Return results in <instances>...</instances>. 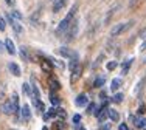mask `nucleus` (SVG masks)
<instances>
[{"label": "nucleus", "instance_id": "23", "mask_svg": "<svg viewBox=\"0 0 146 130\" xmlns=\"http://www.w3.org/2000/svg\"><path fill=\"white\" fill-rule=\"evenodd\" d=\"M50 88H51V91H56V90H59V88H61V84H59L56 79H53V81L50 82Z\"/></svg>", "mask_w": 146, "mask_h": 130}, {"label": "nucleus", "instance_id": "4", "mask_svg": "<svg viewBox=\"0 0 146 130\" xmlns=\"http://www.w3.org/2000/svg\"><path fill=\"white\" fill-rule=\"evenodd\" d=\"M0 110H2V113H5V115H13V113H16L14 102H13V101H5V102L2 104V107H0Z\"/></svg>", "mask_w": 146, "mask_h": 130}, {"label": "nucleus", "instance_id": "8", "mask_svg": "<svg viewBox=\"0 0 146 130\" xmlns=\"http://www.w3.org/2000/svg\"><path fill=\"white\" fill-rule=\"evenodd\" d=\"M8 68H9V71L13 73V76H16V77L20 76V67L16 62H9L8 64Z\"/></svg>", "mask_w": 146, "mask_h": 130}, {"label": "nucleus", "instance_id": "27", "mask_svg": "<svg viewBox=\"0 0 146 130\" xmlns=\"http://www.w3.org/2000/svg\"><path fill=\"white\" fill-rule=\"evenodd\" d=\"M51 62H53L54 65H56L58 68H64V67H65V64L62 62V60H58V59H51Z\"/></svg>", "mask_w": 146, "mask_h": 130}, {"label": "nucleus", "instance_id": "17", "mask_svg": "<svg viewBox=\"0 0 146 130\" xmlns=\"http://www.w3.org/2000/svg\"><path fill=\"white\" fill-rule=\"evenodd\" d=\"M76 31H78V23L75 22V23H73V26H72V31H70V34L67 36V40H72L73 37L76 36Z\"/></svg>", "mask_w": 146, "mask_h": 130}, {"label": "nucleus", "instance_id": "31", "mask_svg": "<svg viewBox=\"0 0 146 130\" xmlns=\"http://www.w3.org/2000/svg\"><path fill=\"white\" fill-rule=\"evenodd\" d=\"M58 116L62 119V121H64V119L67 118V113H65V110H58Z\"/></svg>", "mask_w": 146, "mask_h": 130}, {"label": "nucleus", "instance_id": "12", "mask_svg": "<svg viewBox=\"0 0 146 130\" xmlns=\"http://www.w3.org/2000/svg\"><path fill=\"white\" fill-rule=\"evenodd\" d=\"M40 68L44 71H51V60L50 59H42L40 60Z\"/></svg>", "mask_w": 146, "mask_h": 130}, {"label": "nucleus", "instance_id": "21", "mask_svg": "<svg viewBox=\"0 0 146 130\" xmlns=\"http://www.w3.org/2000/svg\"><path fill=\"white\" fill-rule=\"evenodd\" d=\"M135 125H137L138 129H145L146 127V118H138L137 121H135Z\"/></svg>", "mask_w": 146, "mask_h": 130}, {"label": "nucleus", "instance_id": "39", "mask_svg": "<svg viewBox=\"0 0 146 130\" xmlns=\"http://www.w3.org/2000/svg\"><path fill=\"white\" fill-rule=\"evenodd\" d=\"M3 95H5V91H3V88H0V99L3 98Z\"/></svg>", "mask_w": 146, "mask_h": 130}, {"label": "nucleus", "instance_id": "25", "mask_svg": "<svg viewBox=\"0 0 146 130\" xmlns=\"http://www.w3.org/2000/svg\"><path fill=\"white\" fill-rule=\"evenodd\" d=\"M103 84H104V77H96L95 79V84H93V87H103Z\"/></svg>", "mask_w": 146, "mask_h": 130}, {"label": "nucleus", "instance_id": "10", "mask_svg": "<svg viewBox=\"0 0 146 130\" xmlns=\"http://www.w3.org/2000/svg\"><path fill=\"white\" fill-rule=\"evenodd\" d=\"M5 48H6V51H8L9 54H14V53H16L14 42H13L11 39H6V40H5Z\"/></svg>", "mask_w": 146, "mask_h": 130}, {"label": "nucleus", "instance_id": "30", "mask_svg": "<svg viewBox=\"0 0 146 130\" xmlns=\"http://www.w3.org/2000/svg\"><path fill=\"white\" fill-rule=\"evenodd\" d=\"M79 122H81V115H78V113H76L75 116H73V124L79 125Z\"/></svg>", "mask_w": 146, "mask_h": 130}, {"label": "nucleus", "instance_id": "32", "mask_svg": "<svg viewBox=\"0 0 146 130\" xmlns=\"http://www.w3.org/2000/svg\"><path fill=\"white\" fill-rule=\"evenodd\" d=\"M118 130H127V124L126 122H121V124L118 125Z\"/></svg>", "mask_w": 146, "mask_h": 130}, {"label": "nucleus", "instance_id": "16", "mask_svg": "<svg viewBox=\"0 0 146 130\" xmlns=\"http://www.w3.org/2000/svg\"><path fill=\"white\" fill-rule=\"evenodd\" d=\"M79 74H81V67H79V65H76V67L73 68V73H72V82H75L76 79H78Z\"/></svg>", "mask_w": 146, "mask_h": 130}, {"label": "nucleus", "instance_id": "13", "mask_svg": "<svg viewBox=\"0 0 146 130\" xmlns=\"http://www.w3.org/2000/svg\"><path fill=\"white\" fill-rule=\"evenodd\" d=\"M56 115H58L56 108H50L48 112H45V115H44V121H50V119H51V118H54Z\"/></svg>", "mask_w": 146, "mask_h": 130}, {"label": "nucleus", "instance_id": "6", "mask_svg": "<svg viewBox=\"0 0 146 130\" xmlns=\"http://www.w3.org/2000/svg\"><path fill=\"white\" fill-rule=\"evenodd\" d=\"M20 113H22V119L23 121H30L31 119V108L28 104H25L22 107V110H20Z\"/></svg>", "mask_w": 146, "mask_h": 130}, {"label": "nucleus", "instance_id": "36", "mask_svg": "<svg viewBox=\"0 0 146 130\" xmlns=\"http://www.w3.org/2000/svg\"><path fill=\"white\" fill-rule=\"evenodd\" d=\"M145 50H146V40L141 43V47H140V51H145Z\"/></svg>", "mask_w": 146, "mask_h": 130}, {"label": "nucleus", "instance_id": "19", "mask_svg": "<svg viewBox=\"0 0 146 130\" xmlns=\"http://www.w3.org/2000/svg\"><path fill=\"white\" fill-rule=\"evenodd\" d=\"M109 118L112 119V121H118V119H120V115H118V112L117 110H113V108H110L109 110Z\"/></svg>", "mask_w": 146, "mask_h": 130}, {"label": "nucleus", "instance_id": "35", "mask_svg": "<svg viewBox=\"0 0 146 130\" xmlns=\"http://www.w3.org/2000/svg\"><path fill=\"white\" fill-rule=\"evenodd\" d=\"M6 3H8L9 6H14V3H16V0H5Z\"/></svg>", "mask_w": 146, "mask_h": 130}, {"label": "nucleus", "instance_id": "20", "mask_svg": "<svg viewBox=\"0 0 146 130\" xmlns=\"http://www.w3.org/2000/svg\"><path fill=\"white\" fill-rule=\"evenodd\" d=\"M145 84H146V77H143V79L140 81V84H138V87H135V95H140V93H141V90H143Z\"/></svg>", "mask_w": 146, "mask_h": 130}, {"label": "nucleus", "instance_id": "22", "mask_svg": "<svg viewBox=\"0 0 146 130\" xmlns=\"http://www.w3.org/2000/svg\"><path fill=\"white\" fill-rule=\"evenodd\" d=\"M22 91H23V93H25V95H27V96H33V91H31V88H30V85H28V84H27V82H25V84H23V85H22Z\"/></svg>", "mask_w": 146, "mask_h": 130}, {"label": "nucleus", "instance_id": "28", "mask_svg": "<svg viewBox=\"0 0 146 130\" xmlns=\"http://www.w3.org/2000/svg\"><path fill=\"white\" fill-rule=\"evenodd\" d=\"M5 30H6V22L3 17H0V31H5Z\"/></svg>", "mask_w": 146, "mask_h": 130}, {"label": "nucleus", "instance_id": "33", "mask_svg": "<svg viewBox=\"0 0 146 130\" xmlns=\"http://www.w3.org/2000/svg\"><path fill=\"white\" fill-rule=\"evenodd\" d=\"M93 110H95V104H89V107H87V113H92Z\"/></svg>", "mask_w": 146, "mask_h": 130}, {"label": "nucleus", "instance_id": "1", "mask_svg": "<svg viewBox=\"0 0 146 130\" xmlns=\"http://www.w3.org/2000/svg\"><path fill=\"white\" fill-rule=\"evenodd\" d=\"M75 12H76V6H73L70 11L67 12V16H65L64 19H62V22L58 25V28H56V34H58L59 37H61V36H65V33L68 31L70 25L73 23V20H75Z\"/></svg>", "mask_w": 146, "mask_h": 130}, {"label": "nucleus", "instance_id": "3", "mask_svg": "<svg viewBox=\"0 0 146 130\" xmlns=\"http://www.w3.org/2000/svg\"><path fill=\"white\" fill-rule=\"evenodd\" d=\"M58 53L61 54L62 57H68V59H72V60H78V53L76 51H73V50H70L68 47H61V48L58 50Z\"/></svg>", "mask_w": 146, "mask_h": 130}, {"label": "nucleus", "instance_id": "11", "mask_svg": "<svg viewBox=\"0 0 146 130\" xmlns=\"http://www.w3.org/2000/svg\"><path fill=\"white\" fill-rule=\"evenodd\" d=\"M121 84H123V82H121L120 77H115V79H112V82H110V91H117L118 88L121 87Z\"/></svg>", "mask_w": 146, "mask_h": 130}, {"label": "nucleus", "instance_id": "2", "mask_svg": "<svg viewBox=\"0 0 146 130\" xmlns=\"http://www.w3.org/2000/svg\"><path fill=\"white\" fill-rule=\"evenodd\" d=\"M132 26H134V20H129V22H126V23H118V25H115L112 28L110 34H112V36H118V34H121V33H126L129 28H132Z\"/></svg>", "mask_w": 146, "mask_h": 130}, {"label": "nucleus", "instance_id": "38", "mask_svg": "<svg viewBox=\"0 0 146 130\" xmlns=\"http://www.w3.org/2000/svg\"><path fill=\"white\" fill-rule=\"evenodd\" d=\"M101 130H110V127H109V125H107V124H104L103 127H101Z\"/></svg>", "mask_w": 146, "mask_h": 130}, {"label": "nucleus", "instance_id": "7", "mask_svg": "<svg viewBox=\"0 0 146 130\" xmlns=\"http://www.w3.org/2000/svg\"><path fill=\"white\" fill-rule=\"evenodd\" d=\"M75 104L78 107H86L87 105V95H78L75 99Z\"/></svg>", "mask_w": 146, "mask_h": 130}, {"label": "nucleus", "instance_id": "29", "mask_svg": "<svg viewBox=\"0 0 146 130\" xmlns=\"http://www.w3.org/2000/svg\"><path fill=\"white\" fill-rule=\"evenodd\" d=\"M106 68H107V70H110V71H112L113 68H117V62H115V60H112V62H109V64L106 65Z\"/></svg>", "mask_w": 146, "mask_h": 130}, {"label": "nucleus", "instance_id": "24", "mask_svg": "<svg viewBox=\"0 0 146 130\" xmlns=\"http://www.w3.org/2000/svg\"><path fill=\"white\" fill-rule=\"evenodd\" d=\"M123 98H124V95H123V93H117L115 96H113L112 101H113V102H117V104H120V102L123 101Z\"/></svg>", "mask_w": 146, "mask_h": 130}, {"label": "nucleus", "instance_id": "18", "mask_svg": "<svg viewBox=\"0 0 146 130\" xmlns=\"http://www.w3.org/2000/svg\"><path fill=\"white\" fill-rule=\"evenodd\" d=\"M34 105H36V110H37V112H40V113H42V112L45 110L44 102L40 101V99H34Z\"/></svg>", "mask_w": 146, "mask_h": 130}, {"label": "nucleus", "instance_id": "26", "mask_svg": "<svg viewBox=\"0 0 146 130\" xmlns=\"http://www.w3.org/2000/svg\"><path fill=\"white\" fill-rule=\"evenodd\" d=\"M20 56H22L23 60H28V53H27L25 47H22V48H20Z\"/></svg>", "mask_w": 146, "mask_h": 130}, {"label": "nucleus", "instance_id": "37", "mask_svg": "<svg viewBox=\"0 0 146 130\" xmlns=\"http://www.w3.org/2000/svg\"><path fill=\"white\" fill-rule=\"evenodd\" d=\"M3 50H5V43H3V42H0V53H2Z\"/></svg>", "mask_w": 146, "mask_h": 130}, {"label": "nucleus", "instance_id": "40", "mask_svg": "<svg viewBox=\"0 0 146 130\" xmlns=\"http://www.w3.org/2000/svg\"><path fill=\"white\" fill-rule=\"evenodd\" d=\"M42 130H48V129H47V127H44V129H42Z\"/></svg>", "mask_w": 146, "mask_h": 130}, {"label": "nucleus", "instance_id": "5", "mask_svg": "<svg viewBox=\"0 0 146 130\" xmlns=\"http://www.w3.org/2000/svg\"><path fill=\"white\" fill-rule=\"evenodd\" d=\"M6 19H8L9 25L13 26V30H14V33H17V34H22L23 28H22V25L19 23V20H16V19H14V17H13L11 14H6Z\"/></svg>", "mask_w": 146, "mask_h": 130}, {"label": "nucleus", "instance_id": "9", "mask_svg": "<svg viewBox=\"0 0 146 130\" xmlns=\"http://www.w3.org/2000/svg\"><path fill=\"white\" fill-rule=\"evenodd\" d=\"M65 3H67V0H54L53 2V11L54 12L61 11V9L65 6Z\"/></svg>", "mask_w": 146, "mask_h": 130}, {"label": "nucleus", "instance_id": "14", "mask_svg": "<svg viewBox=\"0 0 146 130\" xmlns=\"http://www.w3.org/2000/svg\"><path fill=\"white\" fill-rule=\"evenodd\" d=\"M132 62H134V59H132V57H129V59H127L126 62L123 64V70H121V73H123V74H126L127 71H129V68H131Z\"/></svg>", "mask_w": 146, "mask_h": 130}, {"label": "nucleus", "instance_id": "15", "mask_svg": "<svg viewBox=\"0 0 146 130\" xmlns=\"http://www.w3.org/2000/svg\"><path fill=\"white\" fill-rule=\"evenodd\" d=\"M50 101L53 104V107H59V98L54 91H50Z\"/></svg>", "mask_w": 146, "mask_h": 130}, {"label": "nucleus", "instance_id": "34", "mask_svg": "<svg viewBox=\"0 0 146 130\" xmlns=\"http://www.w3.org/2000/svg\"><path fill=\"white\" fill-rule=\"evenodd\" d=\"M13 17H17V19H22V14H20L19 11H14V12H13Z\"/></svg>", "mask_w": 146, "mask_h": 130}]
</instances>
